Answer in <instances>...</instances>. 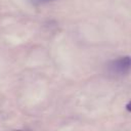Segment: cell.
I'll return each mask as SVG.
<instances>
[{
  "instance_id": "6da1fadb",
  "label": "cell",
  "mask_w": 131,
  "mask_h": 131,
  "mask_svg": "<svg viewBox=\"0 0 131 131\" xmlns=\"http://www.w3.org/2000/svg\"><path fill=\"white\" fill-rule=\"evenodd\" d=\"M130 66H131V61H130V57L127 56H123L120 57L116 60H113L110 66L108 69L113 74H117V75H125L129 72L130 70Z\"/></svg>"
},
{
  "instance_id": "7a4b0ae2",
  "label": "cell",
  "mask_w": 131,
  "mask_h": 131,
  "mask_svg": "<svg viewBox=\"0 0 131 131\" xmlns=\"http://www.w3.org/2000/svg\"><path fill=\"white\" fill-rule=\"evenodd\" d=\"M33 3H36V4H42V3H47V2H50V1H54V0H32Z\"/></svg>"
},
{
  "instance_id": "3957f363",
  "label": "cell",
  "mask_w": 131,
  "mask_h": 131,
  "mask_svg": "<svg viewBox=\"0 0 131 131\" xmlns=\"http://www.w3.org/2000/svg\"><path fill=\"white\" fill-rule=\"evenodd\" d=\"M127 111H128V112H130V103H129V102L127 103Z\"/></svg>"
}]
</instances>
